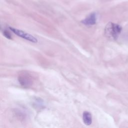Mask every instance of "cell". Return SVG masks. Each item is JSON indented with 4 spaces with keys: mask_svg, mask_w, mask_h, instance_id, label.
I'll return each mask as SVG.
<instances>
[{
    "mask_svg": "<svg viewBox=\"0 0 128 128\" xmlns=\"http://www.w3.org/2000/svg\"><path fill=\"white\" fill-rule=\"evenodd\" d=\"M122 30L121 26L112 22H108L106 26L104 34L106 37L112 40H116Z\"/></svg>",
    "mask_w": 128,
    "mask_h": 128,
    "instance_id": "cell-1",
    "label": "cell"
},
{
    "mask_svg": "<svg viewBox=\"0 0 128 128\" xmlns=\"http://www.w3.org/2000/svg\"><path fill=\"white\" fill-rule=\"evenodd\" d=\"M18 80L24 86H29L32 84L33 78L28 72H22L18 76Z\"/></svg>",
    "mask_w": 128,
    "mask_h": 128,
    "instance_id": "cell-2",
    "label": "cell"
},
{
    "mask_svg": "<svg viewBox=\"0 0 128 128\" xmlns=\"http://www.w3.org/2000/svg\"><path fill=\"white\" fill-rule=\"evenodd\" d=\"M9 28L14 34H16V35L20 37H21L24 39H26L32 42L36 43L38 42L37 38L30 34H29L28 33L26 32H24L22 30H20L16 28H14L10 27Z\"/></svg>",
    "mask_w": 128,
    "mask_h": 128,
    "instance_id": "cell-3",
    "label": "cell"
},
{
    "mask_svg": "<svg viewBox=\"0 0 128 128\" xmlns=\"http://www.w3.org/2000/svg\"><path fill=\"white\" fill-rule=\"evenodd\" d=\"M96 15L93 12L88 15L85 19L82 20V22L86 26H92L96 24Z\"/></svg>",
    "mask_w": 128,
    "mask_h": 128,
    "instance_id": "cell-4",
    "label": "cell"
},
{
    "mask_svg": "<svg viewBox=\"0 0 128 128\" xmlns=\"http://www.w3.org/2000/svg\"><path fill=\"white\" fill-rule=\"evenodd\" d=\"M82 120L86 125H90L92 122V117L91 114L88 112H84L82 114Z\"/></svg>",
    "mask_w": 128,
    "mask_h": 128,
    "instance_id": "cell-5",
    "label": "cell"
},
{
    "mask_svg": "<svg viewBox=\"0 0 128 128\" xmlns=\"http://www.w3.org/2000/svg\"><path fill=\"white\" fill-rule=\"evenodd\" d=\"M4 36H6V38H8V39H12L11 34L7 30H4Z\"/></svg>",
    "mask_w": 128,
    "mask_h": 128,
    "instance_id": "cell-6",
    "label": "cell"
}]
</instances>
